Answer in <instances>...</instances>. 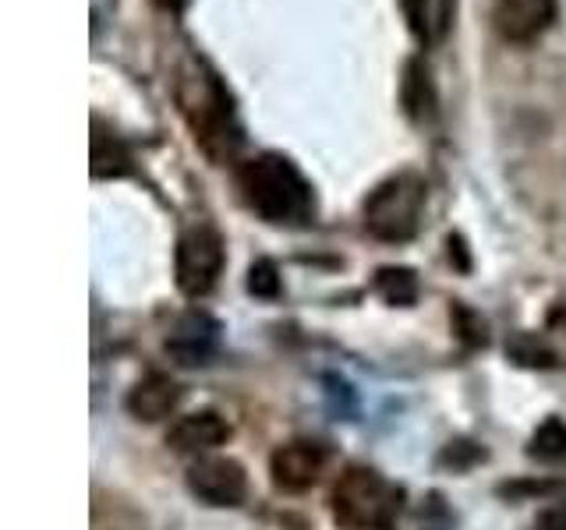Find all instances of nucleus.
Segmentation results:
<instances>
[{"label":"nucleus","mask_w":566,"mask_h":530,"mask_svg":"<svg viewBox=\"0 0 566 530\" xmlns=\"http://www.w3.org/2000/svg\"><path fill=\"white\" fill-rule=\"evenodd\" d=\"M238 188L244 202L252 205L262 220L270 223H287L301 226L315 216V194L287 156L280 152H262L238 170Z\"/></svg>","instance_id":"1"},{"label":"nucleus","mask_w":566,"mask_h":530,"mask_svg":"<svg viewBox=\"0 0 566 530\" xmlns=\"http://www.w3.org/2000/svg\"><path fill=\"white\" fill-rule=\"evenodd\" d=\"M177 103L191 128L195 146H199L212 163H227L241 149V124L234 117L230 96L217 75H206L202 67H191L177 82Z\"/></svg>","instance_id":"2"},{"label":"nucleus","mask_w":566,"mask_h":530,"mask_svg":"<svg viewBox=\"0 0 566 530\" xmlns=\"http://www.w3.org/2000/svg\"><path fill=\"white\" fill-rule=\"evenodd\" d=\"M400 491L371 467H350L333 485V517L347 530H394Z\"/></svg>","instance_id":"3"},{"label":"nucleus","mask_w":566,"mask_h":530,"mask_svg":"<svg viewBox=\"0 0 566 530\" xmlns=\"http://www.w3.org/2000/svg\"><path fill=\"white\" fill-rule=\"evenodd\" d=\"M421 212H424V181L415 173H397L368 194L365 226L371 237L400 244L418 234Z\"/></svg>","instance_id":"4"},{"label":"nucleus","mask_w":566,"mask_h":530,"mask_svg":"<svg viewBox=\"0 0 566 530\" xmlns=\"http://www.w3.org/2000/svg\"><path fill=\"white\" fill-rule=\"evenodd\" d=\"M223 237L212 226H191L177 241V287L188 297H206L223 273Z\"/></svg>","instance_id":"5"},{"label":"nucleus","mask_w":566,"mask_h":530,"mask_svg":"<svg viewBox=\"0 0 566 530\" xmlns=\"http://www.w3.org/2000/svg\"><path fill=\"white\" fill-rule=\"evenodd\" d=\"M188 488L206 506H241L248 495V474L230 456H206L188 470Z\"/></svg>","instance_id":"6"},{"label":"nucleus","mask_w":566,"mask_h":530,"mask_svg":"<svg viewBox=\"0 0 566 530\" xmlns=\"http://www.w3.org/2000/svg\"><path fill=\"white\" fill-rule=\"evenodd\" d=\"M326 467V453L318 442L294 438L270 456V474L280 491H308Z\"/></svg>","instance_id":"7"},{"label":"nucleus","mask_w":566,"mask_h":530,"mask_svg":"<svg viewBox=\"0 0 566 530\" xmlns=\"http://www.w3.org/2000/svg\"><path fill=\"white\" fill-rule=\"evenodd\" d=\"M220 343V322L206 311H188L177 318V326L167 336V353L177 364H206Z\"/></svg>","instance_id":"8"},{"label":"nucleus","mask_w":566,"mask_h":530,"mask_svg":"<svg viewBox=\"0 0 566 530\" xmlns=\"http://www.w3.org/2000/svg\"><path fill=\"white\" fill-rule=\"evenodd\" d=\"M556 14L553 0H495L492 22L506 43H531L548 29Z\"/></svg>","instance_id":"9"},{"label":"nucleus","mask_w":566,"mask_h":530,"mask_svg":"<svg viewBox=\"0 0 566 530\" xmlns=\"http://www.w3.org/2000/svg\"><path fill=\"white\" fill-rule=\"evenodd\" d=\"M230 438V424L217 411H195L177 417V424L167 432V446L174 453H209L223 446Z\"/></svg>","instance_id":"10"},{"label":"nucleus","mask_w":566,"mask_h":530,"mask_svg":"<svg viewBox=\"0 0 566 530\" xmlns=\"http://www.w3.org/2000/svg\"><path fill=\"white\" fill-rule=\"evenodd\" d=\"M177 400H181V389H177V382L167 379V375H159V371H153V375L135 382V389L128 393V411L138 421H164V417L174 414Z\"/></svg>","instance_id":"11"},{"label":"nucleus","mask_w":566,"mask_h":530,"mask_svg":"<svg viewBox=\"0 0 566 530\" xmlns=\"http://www.w3.org/2000/svg\"><path fill=\"white\" fill-rule=\"evenodd\" d=\"M403 18L421 46H436L453 25V0H403Z\"/></svg>","instance_id":"12"},{"label":"nucleus","mask_w":566,"mask_h":530,"mask_svg":"<svg viewBox=\"0 0 566 530\" xmlns=\"http://www.w3.org/2000/svg\"><path fill=\"white\" fill-rule=\"evenodd\" d=\"M124 173H132L128 146H124L117 135L103 131L96 124V128H93V177H96V181H103V177H124Z\"/></svg>","instance_id":"13"},{"label":"nucleus","mask_w":566,"mask_h":530,"mask_svg":"<svg viewBox=\"0 0 566 530\" xmlns=\"http://www.w3.org/2000/svg\"><path fill=\"white\" fill-rule=\"evenodd\" d=\"M527 453L542 459V464H563L566 459V424L563 421H545L531 438Z\"/></svg>","instance_id":"14"},{"label":"nucleus","mask_w":566,"mask_h":530,"mask_svg":"<svg viewBox=\"0 0 566 530\" xmlns=\"http://www.w3.org/2000/svg\"><path fill=\"white\" fill-rule=\"evenodd\" d=\"M376 287L389 305H411V300L418 297V279L411 269H382Z\"/></svg>","instance_id":"15"},{"label":"nucleus","mask_w":566,"mask_h":530,"mask_svg":"<svg viewBox=\"0 0 566 530\" xmlns=\"http://www.w3.org/2000/svg\"><path fill=\"white\" fill-rule=\"evenodd\" d=\"M248 290L255 297H276L280 294V276H276V265L270 258H259L248 273Z\"/></svg>","instance_id":"16"},{"label":"nucleus","mask_w":566,"mask_h":530,"mask_svg":"<svg viewBox=\"0 0 566 530\" xmlns=\"http://www.w3.org/2000/svg\"><path fill=\"white\" fill-rule=\"evenodd\" d=\"M542 530H566V506L548 509L542 517Z\"/></svg>","instance_id":"17"}]
</instances>
